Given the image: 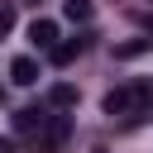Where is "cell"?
I'll use <instances>...</instances> for the list:
<instances>
[{
	"instance_id": "7c38bea8",
	"label": "cell",
	"mask_w": 153,
	"mask_h": 153,
	"mask_svg": "<svg viewBox=\"0 0 153 153\" xmlns=\"http://www.w3.org/2000/svg\"><path fill=\"white\" fill-rule=\"evenodd\" d=\"M148 38H153V14H148Z\"/></svg>"
},
{
	"instance_id": "3957f363",
	"label": "cell",
	"mask_w": 153,
	"mask_h": 153,
	"mask_svg": "<svg viewBox=\"0 0 153 153\" xmlns=\"http://www.w3.org/2000/svg\"><path fill=\"white\" fill-rule=\"evenodd\" d=\"M67 134H72V120H67V115H53V124H48V134L38 139V148H48V153H57V148L67 143Z\"/></svg>"
},
{
	"instance_id": "ba28073f",
	"label": "cell",
	"mask_w": 153,
	"mask_h": 153,
	"mask_svg": "<svg viewBox=\"0 0 153 153\" xmlns=\"http://www.w3.org/2000/svg\"><path fill=\"white\" fill-rule=\"evenodd\" d=\"M81 100V91L72 86V81H57L53 91H48V105H57V110H67V105H76Z\"/></svg>"
},
{
	"instance_id": "52a82bcc",
	"label": "cell",
	"mask_w": 153,
	"mask_h": 153,
	"mask_svg": "<svg viewBox=\"0 0 153 153\" xmlns=\"http://www.w3.org/2000/svg\"><path fill=\"white\" fill-rule=\"evenodd\" d=\"M10 81H14V86H33V81H38V62H33V57H14V62H10Z\"/></svg>"
},
{
	"instance_id": "5b68a950",
	"label": "cell",
	"mask_w": 153,
	"mask_h": 153,
	"mask_svg": "<svg viewBox=\"0 0 153 153\" xmlns=\"http://www.w3.org/2000/svg\"><path fill=\"white\" fill-rule=\"evenodd\" d=\"M91 38H96V33H76V38H72V43H57V48H53V53H48V57H53V62H57V67H67V62H76V53H81V48H86V43H91Z\"/></svg>"
},
{
	"instance_id": "9c48e42d",
	"label": "cell",
	"mask_w": 153,
	"mask_h": 153,
	"mask_svg": "<svg viewBox=\"0 0 153 153\" xmlns=\"http://www.w3.org/2000/svg\"><path fill=\"white\" fill-rule=\"evenodd\" d=\"M62 14H67L72 24H86V19H91V0H62Z\"/></svg>"
},
{
	"instance_id": "6da1fadb",
	"label": "cell",
	"mask_w": 153,
	"mask_h": 153,
	"mask_svg": "<svg viewBox=\"0 0 153 153\" xmlns=\"http://www.w3.org/2000/svg\"><path fill=\"white\" fill-rule=\"evenodd\" d=\"M48 124H53V115H48L43 105H24V110H14V115H10V129H14L19 139H33V143L48 134Z\"/></svg>"
},
{
	"instance_id": "8992f818",
	"label": "cell",
	"mask_w": 153,
	"mask_h": 153,
	"mask_svg": "<svg viewBox=\"0 0 153 153\" xmlns=\"http://www.w3.org/2000/svg\"><path fill=\"white\" fill-rule=\"evenodd\" d=\"M153 48V38H124V43H115L110 53H115V62H134V57H143Z\"/></svg>"
},
{
	"instance_id": "7a4b0ae2",
	"label": "cell",
	"mask_w": 153,
	"mask_h": 153,
	"mask_svg": "<svg viewBox=\"0 0 153 153\" xmlns=\"http://www.w3.org/2000/svg\"><path fill=\"white\" fill-rule=\"evenodd\" d=\"M105 115H129V120H134V81H129V86H115V91L105 96Z\"/></svg>"
},
{
	"instance_id": "30bf717a",
	"label": "cell",
	"mask_w": 153,
	"mask_h": 153,
	"mask_svg": "<svg viewBox=\"0 0 153 153\" xmlns=\"http://www.w3.org/2000/svg\"><path fill=\"white\" fill-rule=\"evenodd\" d=\"M14 29V0H0V38Z\"/></svg>"
},
{
	"instance_id": "8fae6325",
	"label": "cell",
	"mask_w": 153,
	"mask_h": 153,
	"mask_svg": "<svg viewBox=\"0 0 153 153\" xmlns=\"http://www.w3.org/2000/svg\"><path fill=\"white\" fill-rule=\"evenodd\" d=\"M0 153H14V139H0Z\"/></svg>"
},
{
	"instance_id": "277c9868",
	"label": "cell",
	"mask_w": 153,
	"mask_h": 153,
	"mask_svg": "<svg viewBox=\"0 0 153 153\" xmlns=\"http://www.w3.org/2000/svg\"><path fill=\"white\" fill-rule=\"evenodd\" d=\"M29 38H33V48H48V53H53V48H57V24H53V19H33V24H29Z\"/></svg>"
}]
</instances>
